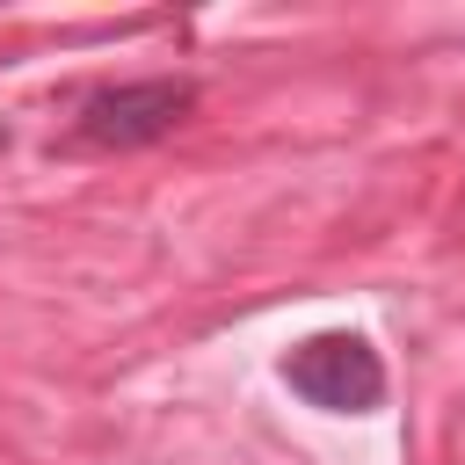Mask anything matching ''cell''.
Masks as SVG:
<instances>
[{"mask_svg":"<svg viewBox=\"0 0 465 465\" xmlns=\"http://www.w3.org/2000/svg\"><path fill=\"white\" fill-rule=\"evenodd\" d=\"M189 102H196V87L189 80H124V87H102V94H87V109H80V138L87 145H153V138H167L182 116H189Z\"/></svg>","mask_w":465,"mask_h":465,"instance_id":"7a4b0ae2","label":"cell"},{"mask_svg":"<svg viewBox=\"0 0 465 465\" xmlns=\"http://www.w3.org/2000/svg\"><path fill=\"white\" fill-rule=\"evenodd\" d=\"M283 385L327 414H371L385 400V363L363 334H312L283 356Z\"/></svg>","mask_w":465,"mask_h":465,"instance_id":"6da1fadb","label":"cell"}]
</instances>
